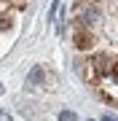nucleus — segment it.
I'll return each mask as SVG.
<instances>
[{
  "label": "nucleus",
  "mask_w": 118,
  "mask_h": 121,
  "mask_svg": "<svg viewBox=\"0 0 118 121\" xmlns=\"http://www.w3.org/2000/svg\"><path fill=\"white\" fill-rule=\"evenodd\" d=\"M0 121H11V118H8V116H5V113H0Z\"/></svg>",
  "instance_id": "obj_6"
},
{
  "label": "nucleus",
  "mask_w": 118,
  "mask_h": 121,
  "mask_svg": "<svg viewBox=\"0 0 118 121\" xmlns=\"http://www.w3.org/2000/svg\"><path fill=\"white\" fill-rule=\"evenodd\" d=\"M0 94H3V86H0Z\"/></svg>",
  "instance_id": "obj_7"
},
{
  "label": "nucleus",
  "mask_w": 118,
  "mask_h": 121,
  "mask_svg": "<svg viewBox=\"0 0 118 121\" xmlns=\"http://www.w3.org/2000/svg\"><path fill=\"white\" fill-rule=\"evenodd\" d=\"M75 46H78V48H89V46H91V35H89V32H78V35H75Z\"/></svg>",
  "instance_id": "obj_1"
},
{
  "label": "nucleus",
  "mask_w": 118,
  "mask_h": 121,
  "mask_svg": "<svg viewBox=\"0 0 118 121\" xmlns=\"http://www.w3.org/2000/svg\"><path fill=\"white\" fill-rule=\"evenodd\" d=\"M113 81H118V62L113 65Z\"/></svg>",
  "instance_id": "obj_5"
},
{
  "label": "nucleus",
  "mask_w": 118,
  "mask_h": 121,
  "mask_svg": "<svg viewBox=\"0 0 118 121\" xmlns=\"http://www.w3.org/2000/svg\"><path fill=\"white\" fill-rule=\"evenodd\" d=\"M59 121H78V116H75L73 110H62L59 113Z\"/></svg>",
  "instance_id": "obj_3"
},
{
  "label": "nucleus",
  "mask_w": 118,
  "mask_h": 121,
  "mask_svg": "<svg viewBox=\"0 0 118 121\" xmlns=\"http://www.w3.org/2000/svg\"><path fill=\"white\" fill-rule=\"evenodd\" d=\"M40 78H43V70H40V67H35V70H32V75H30V86H35Z\"/></svg>",
  "instance_id": "obj_2"
},
{
  "label": "nucleus",
  "mask_w": 118,
  "mask_h": 121,
  "mask_svg": "<svg viewBox=\"0 0 118 121\" xmlns=\"http://www.w3.org/2000/svg\"><path fill=\"white\" fill-rule=\"evenodd\" d=\"M102 121H118L115 116H110V113H105V116H102Z\"/></svg>",
  "instance_id": "obj_4"
}]
</instances>
